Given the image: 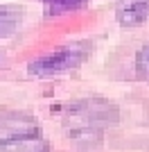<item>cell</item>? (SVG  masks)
Masks as SVG:
<instances>
[{"instance_id": "obj_1", "label": "cell", "mask_w": 149, "mask_h": 152, "mask_svg": "<svg viewBox=\"0 0 149 152\" xmlns=\"http://www.w3.org/2000/svg\"><path fill=\"white\" fill-rule=\"evenodd\" d=\"M118 123V107L106 98H84L68 104L63 114V127L79 145H95L102 134Z\"/></svg>"}, {"instance_id": "obj_2", "label": "cell", "mask_w": 149, "mask_h": 152, "mask_svg": "<svg viewBox=\"0 0 149 152\" xmlns=\"http://www.w3.org/2000/svg\"><path fill=\"white\" fill-rule=\"evenodd\" d=\"M0 152H50V143L34 116L5 111L0 114Z\"/></svg>"}, {"instance_id": "obj_3", "label": "cell", "mask_w": 149, "mask_h": 152, "mask_svg": "<svg viewBox=\"0 0 149 152\" xmlns=\"http://www.w3.org/2000/svg\"><path fill=\"white\" fill-rule=\"evenodd\" d=\"M88 52H90V45L86 41L66 45V48H59V50L50 52V55L32 59L30 66H27V73L36 77H50V75H56V73H66V70L79 66L86 59Z\"/></svg>"}, {"instance_id": "obj_4", "label": "cell", "mask_w": 149, "mask_h": 152, "mask_svg": "<svg viewBox=\"0 0 149 152\" xmlns=\"http://www.w3.org/2000/svg\"><path fill=\"white\" fill-rule=\"evenodd\" d=\"M115 18L122 27H140L149 20V0H118Z\"/></svg>"}, {"instance_id": "obj_5", "label": "cell", "mask_w": 149, "mask_h": 152, "mask_svg": "<svg viewBox=\"0 0 149 152\" xmlns=\"http://www.w3.org/2000/svg\"><path fill=\"white\" fill-rule=\"evenodd\" d=\"M20 23V14L12 7H0V39L12 37L14 32L18 30Z\"/></svg>"}, {"instance_id": "obj_6", "label": "cell", "mask_w": 149, "mask_h": 152, "mask_svg": "<svg viewBox=\"0 0 149 152\" xmlns=\"http://www.w3.org/2000/svg\"><path fill=\"white\" fill-rule=\"evenodd\" d=\"M86 2V0H43L45 5V12L48 14H63V12H70V9H77Z\"/></svg>"}, {"instance_id": "obj_7", "label": "cell", "mask_w": 149, "mask_h": 152, "mask_svg": "<svg viewBox=\"0 0 149 152\" xmlns=\"http://www.w3.org/2000/svg\"><path fill=\"white\" fill-rule=\"evenodd\" d=\"M136 73L138 77L149 80V43H145L136 55Z\"/></svg>"}, {"instance_id": "obj_8", "label": "cell", "mask_w": 149, "mask_h": 152, "mask_svg": "<svg viewBox=\"0 0 149 152\" xmlns=\"http://www.w3.org/2000/svg\"><path fill=\"white\" fill-rule=\"evenodd\" d=\"M2 57H5V55H2V50H0V59H2Z\"/></svg>"}]
</instances>
